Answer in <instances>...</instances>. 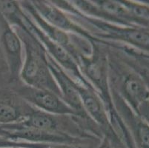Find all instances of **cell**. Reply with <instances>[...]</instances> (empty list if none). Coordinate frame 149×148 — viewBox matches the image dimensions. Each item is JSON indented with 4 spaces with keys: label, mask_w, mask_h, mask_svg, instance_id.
<instances>
[{
    "label": "cell",
    "mask_w": 149,
    "mask_h": 148,
    "mask_svg": "<svg viewBox=\"0 0 149 148\" xmlns=\"http://www.w3.org/2000/svg\"><path fill=\"white\" fill-rule=\"evenodd\" d=\"M21 76L33 88L47 90L56 95L61 93L59 88L54 82L52 73H48V67L31 50L28 51V56L22 69Z\"/></svg>",
    "instance_id": "cell-1"
},
{
    "label": "cell",
    "mask_w": 149,
    "mask_h": 148,
    "mask_svg": "<svg viewBox=\"0 0 149 148\" xmlns=\"http://www.w3.org/2000/svg\"><path fill=\"white\" fill-rule=\"evenodd\" d=\"M97 24L105 31L107 37L119 39L149 53V30L134 27H117L102 22Z\"/></svg>",
    "instance_id": "cell-2"
},
{
    "label": "cell",
    "mask_w": 149,
    "mask_h": 148,
    "mask_svg": "<svg viewBox=\"0 0 149 148\" xmlns=\"http://www.w3.org/2000/svg\"><path fill=\"white\" fill-rule=\"evenodd\" d=\"M24 97L42 110L51 113L68 114L75 111L67 103L62 101L53 92L40 88H30L24 89Z\"/></svg>",
    "instance_id": "cell-3"
},
{
    "label": "cell",
    "mask_w": 149,
    "mask_h": 148,
    "mask_svg": "<svg viewBox=\"0 0 149 148\" xmlns=\"http://www.w3.org/2000/svg\"><path fill=\"white\" fill-rule=\"evenodd\" d=\"M48 66L52 75L57 81L60 93H62L64 96L66 103L74 110H81L84 109L79 96L78 86L73 83L72 81H70L67 76L65 75L61 69H59L57 65L54 63L51 59H49Z\"/></svg>",
    "instance_id": "cell-4"
},
{
    "label": "cell",
    "mask_w": 149,
    "mask_h": 148,
    "mask_svg": "<svg viewBox=\"0 0 149 148\" xmlns=\"http://www.w3.org/2000/svg\"><path fill=\"white\" fill-rule=\"evenodd\" d=\"M29 29L40 39V41L47 47L48 51L51 53V55L58 62H60L61 65H63L65 67H66L70 72H72L75 75H79V73L77 65H76L70 56L68 54L67 51L62 47V46L54 42L45 33L39 29L34 24L30 23Z\"/></svg>",
    "instance_id": "cell-5"
},
{
    "label": "cell",
    "mask_w": 149,
    "mask_h": 148,
    "mask_svg": "<svg viewBox=\"0 0 149 148\" xmlns=\"http://www.w3.org/2000/svg\"><path fill=\"white\" fill-rule=\"evenodd\" d=\"M35 6L36 10L41 14L43 19H45L52 26L58 28L60 31H75L77 33L82 32L80 28H77V25L70 21L67 16L59 10L58 8H54L48 4L36 2Z\"/></svg>",
    "instance_id": "cell-6"
},
{
    "label": "cell",
    "mask_w": 149,
    "mask_h": 148,
    "mask_svg": "<svg viewBox=\"0 0 149 148\" xmlns=\"http://www.w3.org/2000/svg\"><path fill=\"white\" fill-rule=\"evenodd\" d=\"M2 42L12 72L17 71L22 65V43L18 33L10 28H5L2 34Z\"/></svg>",
    "instance_id": "cell-7"
},
{
    "label": "cell",
    "mask_w": 149,
    "mask_h": 148,
    "mask_svg": "<svg viewBox=\"0 0 149 148\" xmlns=\"http://www.w3.org/2000/svg\"><path fill=\"white\" fill-rule=\"evenodd\" d=\"M78 89L84 109L87 110L91 116L97 120V122L101 124H105L106 122V116L101 102L88 90L79 86Z\"/></svg>",
    "instance_id": "cell-8"
},
{
    "label": "cell",
    "mask_w": 149,
    "mask_h": 148,
    "mask_svg": "<svg viewBox=\"0 0 149 148\" xmlns=\"http://www.w3.org/2000/svg\"><path fill=\"white\" fill-rule=\"evenodd\" d=\"M22 125L36 130L43 131H55L56 128V122L50 114L42 112H36L28 116Z\"/></svg>",
    "instance_id": "cell-9"
},
{
    "label": "cell",
    "mask_w": 149,
    "mask_h": 148,
    "mask_svg": "<svg viewBox=\"0 0 149 148\" xmlns=\"http://www.w3.org/2000/svg\"><path fill=\"white\" fill-rule=\"evenodd\" d=\"M19 119L17 110L9 104L0 102V123L4 125L11 124Z\"/></svg>",
    "instance_id": "cell-10"
},
{
    "label": "cell",
    "mask_w": 149,
    "mask_h": 148,
    "mask_svg": "<svg viewBox=\"0 0 149 148\" xmlns=\"http://www.w3.org/2000/svg\"><path fill=\"white\" fill-rule=\"evenodd\" d=\"M51 148H87L85 147H81L79 145H53Z\"/></svg>",
    "instance_id": "cell-11"
},
{
    "label": "cell",
    "mask_w": 149,
    "mask_h": 148,
    "mask_svg": "<svg viewBox=\"0 0 149 148\" xmlns=\"http://www.w3.org/2000/svg\"><path fill=\"white\" fill-rule=\"evenodd\" d=\"M142 2H143L144 4H146V5H149V0H147V1H142Z\"/></svg>",
    "instance_id": "cell-12"
},
{
    "label": "cell",
    "mask_w": 149,
    "mask_h": 148,
    "mask_svg": "<svg viewBox=\"0 0 149 148\" xmlns=\"http://www.w3.org/2000/svg\"><path fill=\"white\" fill-rule=\"evenodd\" d=\"M0 135H1V136H2V130H1V129H0Z\"/></svg>",
    "instance_id": "cell-13"
},
{
    "label": "cell",
    "mask_w": 149,
    "mask_h": 148,
    "mask_svg": "<svg viewBox=\"0 0 149 148\" xmlns=\"http://www.w3.org/2000/svg\"><path fill=\"white\" fill-rule=\"evenodd\" d=\"M148 56V59H149V55H148V56Z\"/></svg>",
    "instance_id": "cell-14"
}]
</instances>
